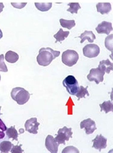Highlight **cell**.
<instances>
[{
  "label": "cell",
  "instance_id": "obj_4",
  "mask_svg": "<svg viewBox=\"0 0 113 153\" xmlns=\"http://www.w3.org/2000/svg\"><path fill=\"white\" fill-rule=\"evenodd\" d=\"M79 59V55L75 51L67 50L64 51L62 55V62L69 67L75 64Z\"/></svg>",
  "mask_w": 113,
  "mask_h": 153
},
{
  "label": "cell",
  "instance_id": "obj_30",
  "mask_svg": "<svg viewBox=\"0 0 113 153\" xmlns=\"http://www.w3.org/2000/svg\"><path fill=\"white\" fill-rule=\"evenodd\" d=\"M0 129L3 131H6L7 128L1 120L0 119Z\"/></svg>",
  "mask_w": 113,
  "mask_h": 153
},
{
  "label": "cell",
  "instance_id": "obj_8",
  "mask_svg": "<svg viewBox=\"0 0 113 153\" xmlns=\"http://www.w3.org/2000/svg\"><path fill=\"white\" fill-rule=\"evenodd\" d=\"M80 126L81 129L85 128L86 134H92L97 129L95 121L90 118L81 121Z\"/></svg>",
  "mask_w": 113,
  "mask_h": 153
},
{
  "label": "cell",
  "instance_id": "obj_3",
  "mask_svg": "<svg viewBox=\"0 0 113 153\" xmlns=\"http://www.w3.org/2000/svg\"><path fill=\"white\" fill-rule=\"evenodd\" d=\"M62 83L67 92L71 95H75L79 89L78 82L73 75H68L66 77Z\"/></svg>",
  "mask_w": 113,
  "mask_h": 153
},
{
  "label": "cell",
  "instance_id": "obj_32",
  "mask_svg": "<svg viewBox=\"0 0 113 153\" xmlns=\"http://www.w3.org/2000/svg\"><path fill=\"white\" fill-rule=\"evenodd\" d=\"M5 136V134L3 131H0V139L3 138Z\"/></svg>",
  "mask_w": 113,
  "mask_h": 153
},
{
  "label": "cell",
  "instance_id": "obj_2",
  "mask_svg": "<svg viewBox=\"0 0 113 153\" xmlns=\"http://www.w3.org/2000/svg\"><path fill=\"white\" fill-rule=\"evenodd\" d=\"M10 95L12 99L18 104L22 105L28 101L31 94L23 88L16 87L13 88Z\"/></svg>",
  "mask_w": 113,
  "mask_h": 153
},
{
  "label": "cell",
  "instance_id": "obj_31",
  "mask_svg": "<svg viewBox=\"0 0 113 153\" xmlns=\"http://www.w3.org/2000/svg\"><path fill=\"white\" fill-rule=\"evenodd\" d=\"M4 7V6L2 2H0V13L3 11V8Z\"/></svg>",
  "mask_w": 113,
  "mask_h": 153
},
{
  "label": "cell",
  "instance_id": "obj_23",
  "mask_svg": "<svg viewBox=\"0 0 113 153\" xmlns=\"http://www.w3.org/2000/svg\"><path fill=\"white\" fill-rule=\"evenodd\" d=\"M88 87V86H87L86 88H84L83 86H80V88H79V91L75 95L78 98V100H79L80 98L83 97L85 98V96L86 94L88 96H89V94L87 90Z\"/></svg>",
  "mask_w": 113,
  "mask_h": 153
},
{
  "label": "cell",
  "instance_id": "obj_19",
  "mask_svg": "<svg viewBox=\"0 0 113 153\" xmlns=\"http://www.w3.org/2000/svg\"><path fill=\"white\" fill-rule=\"evenodd\" d=\"M37 8L40 11L45 12L49 10L52 7V3H34Z\"/></svg>",
  "mask_w": 113,
  "mask_h": 153
},
{
  "label": "cell",
  "instance_id": "obj_33",
  "mask_svg": "<svg viewBox=\"0 0 113 153\" xmlns=\"http://www.w3.org/2000/svg\"><path fill=\"white\" fill-rule=\"evenodd\" d=\"M3 37V33L2 32L0 29V39L1 38Z\"/></svg>",
  "mask_w": 113,
  "mask_h": 153
},
{
  "label": "cell",
  "instance_id": "obj_12",
  "mask_svg": "<svg viewBox=\"0 0 113 153\" xmlns=\"http://www.w3.org/2000/svg\"><path fill=\"white\" fill-rule=\"evenodd\" d=\"M95 29L98 33H105L108 35L113 30L112 23L106 21H103L98 25Z\"/></svg>",
  "mask_w": 113,
  "mask_h": 153
},
{
  "label": "cell",
  "instance_id": "obj_18",
  "mask_svg": "<svg viewBox=\"0 0 113 153\" xmlns=\"http://www.w3.org/2000/svg\"><path fill=\"white\" fill-rule=\"evenodd\" d=\"M99 105L101 111H104L106 114L110 111H113V104L110 100L104 101L102 104H100Z\"/></svg>",
  "mask_w": 113,
  "mask_h": 153
},
{
  "label": "cell",
  "instance_id": "obj_34",
  "mask_svg": "<svg viewBox=\"0 0 113 153\" xmlns=\"http://www.w3.org/2000/svg\"><path fill=\"white\" fill-rule=\"evenodd\" d=\"M1 106H0V110H1ZM1 114H2L0 113V115Z\"/></svg>",
  "mask_w": 113,
  "mask_h": 153
},
{
  "label": "cell",
  "instance_id": "obj_7",
  "mask_svg": "<svg viewBox=\"0 0 113 153\" xmlns=\"http://www.w3.org/2000/svg\"><path fill=\"white\" fill-rule=\"evenodd\" d=\"M83 55L86 57L92 58L97 57L100 52L99 47L94 44L86 45L83 48Z\"/></svg>",
  "mask_w": 113,
  "mask_h": 153
},
{
  "label": "cell",
  "instance_id": "obj_16",
  "mask_svg": "<svg viewBox=\"0 0 113 153\" xmlns=\"http://www.w3.org/2000/svg\"><path fill=\"white\" fill-rule=\"evenodd\" d=\"M19 58V56L17 53L10 50L5 53V59L8 62L13 63L17 61Z\"/></svg>",
  "mask_w": 113,
  "mask_h": 153
},
{
  "label": "cell",
  "instance_id": "obj_17",
  "mask_svg": "<svg viewBox=\"0 0 113 153\" xmlns=\"http://www.w3.org/2000/svg\"><path fill=\"white\" fill-rule=\"evenodd\" d=\"M69 34V31H64L62 28H60L58 32L54 35V37L56 39L55 43L64 40L68 36Z\"/></svg>",
  "mask_w": 113,
  "mask_h": 153
},
{
  "label": "cell",
  "instance_id": "obj_29",
  "mask_svg": "<svg viewBox=\"0 0 113 153\" xmlns=\"http://www.w3.org/2000/svg\"><path fill=\"white\" fill-rule=\"evenodd\" d=\"M27 3H11L12 5L16 8L21 9L24 7Z\"/></svg>",
  "mask_w": 113,
  "mask_h": 153
},
{
  "label": "cell",
  "instance_id": "obj_6",
  "mask_svg": "<svg viewBox=\"0 0 113 153\" xmlns=\"http://www.w3.org/2000/svg\"><path fill=\"white\" fill-rule=\"evenodd\" d=\"M105 72L98 67L92 68L90 71L89 74L87 75L88 79L90 81H94L97 84L103 80V76Z\"/></svg>",
  "mask_w": 113,
  "mask_h": 153
},
{
  "label": "cell",
  "instance_id": "obj_22",
  "mask_svg": "<svg viewBox=\"0 0 113 153\" xmlns=\"http://www.w3.org/2000/svg\"><path fill=\"white\" fill-rule=\"evenodd\" d=\"M12 144L9 141H4L0 143V151L1 152H8L11 148Z\"/></svg>",
  "mask_w": 113,
  "mask_h": 153
},
{
  "label": "cell",
  "instance_id": "obj_20",
  "mask_svg": "<svg viewBox=\"0 0 113 153\" xmlns=\"http://www.w3.org/2000/svg\"><path fill=\"white\" fill-rule=\"evenodd\" d=\"M59 22L62 27L69 30H70L76 25L75 21L74 20H67L61 18L60 19Z\"/></svg>",
  "mask_w": 113,
  "mask_h": 153
},
{
  "label": "cell",
  "instance_id": "obj_28",
  "mask_svg": "<svg viewBox=\"0 0 113 153\" xmlns=\"http://www.w3.org/2000/svg\"><path fill=\"white\" fill-rule=\"evenodd\" d=\"M12 145L13 147L11 150V153H21L22 152L23 150H22L21 148L22 145L20 144L19 146H18V145L14 146L13 144H12Z\"/></svg>",
  "mask_w": 113,
  "mask_h": 153
},
{
  "label": "cell",
  "instance_id": "obj_10",
  "mask_svg": "<svg viewBox=\"0 0 113 153\" xmlns=\"http://www.w3.org/2000/svg\"><path fill=\"white\" fill-rule=\"evenodd\" d=\"M45 145L46 149L52 153H57L59 144L53 137L48 135L45 140Z\"/></svg>",
  "mask_w": 113,
  "mask_h": 153
},
{
  "label": "cell",
  "instance_id": "obj_1",
  "mask_svg": "<svg viewBox=\"0 0 113 153\" xmlns=\"http://www.w3.org/2000/svg\"><path fill=\"white\" fill-rule=\"evenodd\" d=\"M39 53L37 57V62L39 65L43 66L49 65L60 53V51H54L49 47L41 48Z\"/></svg>",
  "mask_w": 113,
  "mask_h": 153
},
{
  "label": "cell",
  "instance_id": "obj_26",
  "mask_svg": "<svg viewBox=\"0 0 113 153\" xmlns=\"http://www.w3.org/2000/svg\"><path fill=\"white\" fill-rule=\"evenodd\" d=\"M8 71L7 66L4 61V55L3 54L0 55V71L6 72Z\"/></svg>",
  "mask_w": 113,
  "mask_h": 153
},
{
  "label": "cell",
  "instance_id": "obj_25",
  "mask_svg": "<svg viewBox=\"0 0 113 153\" xmlns=\"http://www.w3.org/2000/svg\"><path fill=\"white\" fill-rule=\"evenodd\" d=\"M105 46L106 48L110 51L112 53L113 51V34L108 35L105 39Z\"/></svg>",
  "mask_w": 113,
  "mask_h": 153
},
{
  "label": "cell",
  "instance_id": "obj_24",
  "mask_svg": "<svg viewBox=\"0 0 113 153\" xmlns=\"http://www.w3.org/2000/svg\"><path fill=\"white\" fill-rule=\"evenodd\" d=\"M67 5L69 6L70 7L67 10L73 14L74 13L77 14L78 10L81 8L78 2L69 3Z\"/></svg>",
  "mask_w": 113,
  "mask_h": 153
},
{
  "label": "cell",
  "instance_id": "obj_14",
  "mask_svg": "<svg viewBox=\"0 0 113 153\" xmlns=\"http://www.w3.org/2000/svg\"><path fill=\"white\" fill-rule=\"evenodd\" d=\"M98 68L107 74H109L110 71L113 70V63L109 59L100 61Z\"/></svg>",
  "mask_w": 113,
  "mask_h": 153
},
{
  "label": "cell",
  "instance_id": "obj_27",
  "mask_svg": "<svg viewBox=\"0 0 113 153\" xmlns=\"http://www.w3.org/2000/svg\"><path fill=\"white\" fill-rule=\"evenodd\" d=\"M79 153V150L76 147L70 146L66 147L62 150V153Z\"/></svg>",
  "mask_w": 113,
  "mask_h": 153
},
{
  "label": "cell",
  "instance_id": "obj_13",
  "mask_svg": "<svg viewBox=\"0 0 113 153\" xmlns=\"http://www.w3.org/2000/svg\"><path fill=\"white\" fill-rule=\"evenodd\" d=\"M96 7L97 11L103 15L108 14L112 9L111 4L109 2L98 3Z\"/></svg>",
  "mask_w": 113,
  "mask_h": 153
},
{
  "label": "cell",
  "instance_id": "obj_21",
  "mask_svg": "<svg viewBox=\"0 0 113 153\" xmlns=\"http://www.w3.org/2000/svg\"><path fill=\"white\" fill-rule=\"evenodd\" d=\"M6 133L9 138H12V140H15L18 141V134L14 126H11L7 128Z\"/></svg>",
  "mask_w": 113,
  "mask_h": 153
},
{
  "label": "cell",
  "instance_id": "obj_5",
  "mask_svg": "<svg viewBox=\"0 0 113 153\" xmlns=\"http://www.w3.org/2000/svg\"><path fill=\"white\" fill-rule=\"evenodd\" d=\"M72 128H67L64 126L62 128H60L58 132V134L55 139L59 145L63 144H65V141H68L70 138H72L73 132Z\"/></svg>",
  "mask_w": 113,
  "mask_h": 153
},
{
  "label": "cell",
  "instance_id": "obj_9",
  "mask_svg": "<svg viewBox=\"0 0 113 153\" xmlns=\"http://www.w3.org/2000/svg\"><path fill=\"white\" fill-rule=\"evenodd\" d=\"M40 123L37 122L36 117L31 118L27 120L25 124V130L34 134H37V130Z\"/></svg>",
  "mask_w": 113,
  "mask_h": 153
},
{
  "label": "cell",
  "instance_id": "obj_15",
  "mask_svg": "<svg viewBox=\"0 0 113 153\" xmlns=\"http://www.w3.org/2000/svg\"><path fill=\"white\" fill-rule=\"evenodd\" d=\"M80 38L81 40L80 43H82L85 40H87L88 42L90 43L94 42V40L96 39L95 35L91 31L85 30L82 33L81 35L78 37Z\"/></svg>",
  "mask_w": 113,
  "mask_h": 153
},
{
  "label": "cell",
  "instance_id": "obj_35",
  "mask_svg": "<svg viewBox=\"0 0 113 153\" xmlns=\"http://www.w3.org/2000/svg\"><path fill=\"white\" fill-rule=\"evenodd\" d=\"M1 76L0 74V80H1Z\"/></svg>",
  "mask_w": 113,
  "mask_h": 153
},
{
  "label": "cell",
  "instance_id": "obj_11",
  "mask_svg": "<svg viewBox=\"0 0 113 153\" xmlns=\"http://www.w3.org/2000/svg\"><path fill=\"white\" fill-rule=\"evenodd\" d=\"M107 141V139L102 136L101 134L100 135L97 134L96 137L92 140L93 142L92 147L99 150V151L100 152L102 149L106 148Z\"/></svg>",
  "mask_w": 113,
  "mask_h": 153
}]
</instances>
